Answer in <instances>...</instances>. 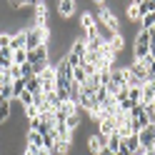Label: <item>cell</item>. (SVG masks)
<instances>
[{"label":"cell","mask_w":155,"mask_h":155,"mask_svg":"<svg viewBox=\"0 0 155 155\" xmlns=\"http://www.w3.org/2000/svg\"><path fill=\"white\" fill-rule=\"evenodd\" d=\"M113 133H118V123H115V118H113V115H105V118L100 120V125H98V135L108 140Z\"/></svg>","instance_id":"277c9868"},{"label":"cell","mask_w":155,"mask_h":155,"mask_svg":"<svg viewBox=\"0 0 155 155\" xmlns=\"http://www.w3.org/2000/svg\"><path fill=\"white\" fill-rule=\"evenodd\" d=\"M148 55L155 60V33H150V48H148Z\"/></svg>","instance_id":"f1b7e54d"},{"label":"cell","mask_w":155,"mask_h":155,"mask_svg":"<svg viewBox=\"0 0 155 155\" xmlns=\"http://www.w3.org/2000/svg\"><path fill=\"white\" fill-rule=\"evenodd\" d=\"M138 8H140V18H145L155 13V0H143V3H138Z\"/></svg>","instance_id":"2e32d148"},{"label":"cell","mask_w":155,"mask_h":155,"mask_svg":"<svg viewBox=\"0 0 155 155\" xmlns=\"http://www.w3.org/2000/svg\"><path fill=\"white\" fill-rule=\"evenodd\" d=\"M80 25H83V30H85V33L93 30V28H95V18H93L90 13H83V15H80Z\"/></svg>","instance_id":"d6986e66"},{"label":"cell","mask_w":155,"mask_h":155,"mask_svg":"<svg viewBox=\"0 0 155 155\" xmlns=\"http://www.w3.org/2000/svg\"><path fill=\"white\" fill-rule=\"evenodd\" d=\"M0 98L3 100H13V85H0Z\"/></svg>","instance_id":"484cf974"},{"label":"cell","mask_w":155,"mask_h":155,"mask_svg":"<svg viewBox=\"0 0 155 155\" xmlns=\"http://www.w3.org/2000/svg\"><path fill=\"white\" fill-rule=\"evenodd\" d=\"M110 155H125V153H123V150H118V153H110Z\"/></svg>","instance_id":"1f68e13d"},{"label":"cell","mask_w":155,"mask_h":155,"mask_svg":"<svg viewBox=\"0 0 155 155\" xmlns=\"http://www.w3.org/2000/svg\"><path fill=\"white\" fill-rule=\"evenodd\" d=\"M138 138H140V145H143V148H145V150L150 153V148H153V143H155V135L150 133V128H145V130H140V133H138Z\"/></svg>","instance_id":"30bf717a"},{"label":"cell","mask_w":155,"mask_h":155,"mask_svg":"<svg viewBox=\"0 0 155 155\" xmlns=\"http://www.w3.org/2000/svg\"><path fill=\"white\" fill-rule=\"evenodd\" d=\"M40 80V88L43 93H55L58 90V75H55V65H48L40 75H35Z\"/></svg>","instance_id":"7a4b0ae2"},{"label":"cell","mask_w":155,"mask_h":155,"mask_svg":"<svg viewBox=\"0 0 155 155\" xmlns=\"http://www.w3.org/2000/svg\"><path fill=\"white\" fill-rule=\"evenodd\" d=\"M155 103V80H148L143 85V105Z\"/></svg>","instance_id":"9c48e42d"},{"label":"cell","mask_w":155,"mask_h":155,"mask_svg":"<svg viewBox=\"0 0 155 155\" xmlns=\"http://www.w3.org/2000/svg\"><path fill=\"white\" fill-rule=\"evenodd\" d=\"M128 100L133 105L143 103V85H135V88H128Z\"/></svg>","instance_id":"9a60e30c"},{"label":"cell","mask_w":155,"mask_h":155,"mask_svg":"<svg viewBox=\"0 0 155 155\" xmlns=\"http://www.w3.org/2000/svg\"><path fill=\"white\" fill-rule=\"evenodd\" d=\"M98 18H100V23L110 30V35H113V33H120V23H118V18H115V15H113L103 3L98 5Z\"/></svg>","instance_id":"3957f363"},{"label":"cell","mask_w":155,"mask_h":155,"mask_svg":"<svg viewBox=\"0 0 155 155\" xmlns=\"http://www.w3.org/2000/svg\"><path fill=\"white\" fill-rule=\"evenodd\" d=\"M105 43L110 45V50H113L115 55H120V53H123V48H125V38H123L120 33H113V35L105 38Z\"/></svg>","instance_id":"8992f818"},{"label":"cell","mask_w":155,"mask_h":155,"mask_svg":"<svg viewBox=\"0 0 155 155\" xmlns=\"http://www.w3.org/2000/svg\"><path fill=\"white\" fill-rule=\"evenodd\" d=\"M103 148H105V138H100V135H90V138H88V150L93 155H100Z\"/></svg>","instance_id":"ba28073f"},{"label":"cell","mask_w":155,"mask_h":155,"mask_svg":"<svg viewBox=\"0 0 155 155\" xmlns=\"http://www.w3.org/2000/svg\"><path fill=\"white\" fill-rule=\"evenodd\" d=\"M8 118H10V100L0 103V123H8Z\"/></svg>","instance_id":"7402d4cb"},{"label":"cell","mask_w":155,"mask_h":155,"mask_svg":"<svg viewBox=\"0 0 155 155\" xmlns=\"http://www.w3.org/2000/svg\"><path fill=\"white\" fill-rule=\"evenodd\" d=\"M28 145H33L38 150H45V143H43V135L35 133V130H28Z\"/></svg>","instance_id":"8fae6325"},{"label":"cell","mask_w":155,"mask_h":155,"mask_svg":"<svg viewBox=\"0 0 155 155\" xmlns=\"http://www.w3.org/2000/svg\"><path fill=\"white\" fill-rule=\"evenodd\" d=\"M25 90L30 93V95H35V93H43V88H40V80L33 75V78H28V85H25Z\"/></svg>","instance_id":"ac0fdd59"},{"label":"cell","mask_w":155,"mask_h":155,"mask_svg":"<svg viewBox=\"0 0 155 155\" xmlns=\"http://www.w3.org/2000/svg\"><path fill=\"white\" fill-rule=\"evenodd\" d=\"M25 115H28V120H35L40 113H38V108H35V105H28V108H25Z\"/></svg>","instance_id":"83f0119b"},{"label":"cell","mask_w":155,"mask_h":155,"mask_svg":"<svg viewBox=\"0 0 155 155\" xmlns=\"http://www.w3.org/2000/svg\"><path fill=\"white\" fill-rule=\"evenodd\" d=\"M148 128H150V133L155 135V123H150V125H148Z\"/></svg>","instance_id":"4dcf8cb0"},{"label":"cell","mask_w":155,"mask_h":155,"mask_svg":"<svg viewBox=\"0 0 155 155\" xmlns=\"http://www.w3.org/2000/svg\"><path fill=\"white\" fill-rule=\"evenodd\" d=\"M73 80H75L78 85H85V80H88V75H85V68H83V65L73 68Z\"/></svg>","instance_id":"e0dca14e"},{"label":"cell","mask_w":155,"mask_h":155,"mask_svg":"<svg viewBox=\"0 0 155 155\" xmlns=\"http://www.w3.org/2000/svg\"><path fill=\"white\" fill-rule=\"evenodd\" d=\"M70 148H73V140H58V143H55L58 155H68V153H70Z\"/></svg>","instance_id":"ffe728a7"},{"label":"cell","mask_w":155,"mask_h":155,"mask_svg":"<svg viewBox=\"0 0 155 155\" xmlns=\"http://www.w3.org/2000/svg\"><path fill=\"white\" fill-rule=\"evenodd\" d=\"M148 80H155V60H150L148 65Z\"/></svg>","instance_id":"f546056e"},{"label":"cell","mask_w":155,"mask_h":155,"mask_svg":"<svg viewBox=\"0 0 155 155\" xmlns=\"http://www.w3.org/2000/svg\"><path fill=\"white\" fill-rule=\"evenodd\" d=\"M110 83L118 85V88H125V85H128V68H118L115 65L110 70Z\"/></svg>","instance_id":"5b68a950"},{"label":"cell","mask_w":155,"mask_h":155,"mask_svg":"<svg viewBox=\"0 0 155 155\" xmlns=\"http://www.w3.org/2000/svg\"><path fill=\"white\" fill-rule=\"evenodd\" d=\"M138 148H140V138H138V135H130V138L123 140V148H120V150H123L125 155H133Z\"/></svg>","instance_id":"52a82bcc"},{"label":"cell","mask_w":155,"mask_h":155,"mask_svg":"<svg viewBox=\"0 0 155 155\" xmlns=\"http://www.w3.org/2000/svg\"><path fill=\"white\" fill-rule=\"evenodd\" d=\"M143 30H153V28H155V13H150V15H145L143 18Z\"/></svg>","instance_id":"d4e9b609"},{"label":"cell","mask_w":155,"mask_h":155,"mask_svg":"<svg viewBox=\"0 0 155 155\" xmlns=\"http://www.w3.org/2000/svg\"><path fill=\"white\" fill-rule=\"evenodd\" d=\"M73 10H75V3H73V0H60V3H58V13H60L63 18H70Z\"/></svg>","instance_id":"4fadbf2b"},{"label":"cell","mask_w":155,"mask_h":155,"mask_svg":"<svg viewBox=\"0 0 155 155\" xmlns=\"http://www.w3.org/2000/svg\"><path fill=\"white\" fill-rule=\"evenodd\" d=\"M105 148H108L110 153H118V150L123 148V138H120V135H118V133H113V135H110V138H108V140H105Z\"/></svg>","instance_id":"7c38bea8"},{"label":"cell","mask_w":155,"mask_h":155,"mask_svg":"<svg viewBox=\"0 0 155 155\" xmlns=\"http://www.w3.org/2000/svg\"><path fill=\"white\" fill-rule=\"evenodd\" d=\"M40 155H53V153H48V150H43V153H40Z\"/></svg>","instance_id":"d6a6232c"},{"label":"cell","mask_w":155,"mask_h":155,"mask_svg":"<svg viewBox=\"0 0 155 155\" xmlns=\"http://www.w3.org/2000/svg\"><path fill=\"white\" fill-rule=\"evenodd\" d=\"M10 40H13L10 33H0V50H10Z\"/></svg>","instance_id":"cb8c5ba5"},{"label":"cell","mask_w":155,"mask_h":155,"mask_svg":"<svg viewBox=\"0 0 155 155\" xmlns=\"http://www.w3.org/2000/svg\"><path fill=\"white\" fill-rule=\"evenodd\" d=\"M85 58H88V45H85V40H75L70 45V55H68L65 60H68L70 68H78V65L85 63Z\"/></svg>","instance_id":"6da1fadb"},{"label":"cell","mask_w":155,"mask_h":155,"mask_svg":"<svg viewBox=\"0 0 155 155\" xmlns=\"http://www.w3.org/2000/svg\"><path fill=\"white\" fill-rule=\"evenodd\" d=\"M128 18H130V20H143V18H140V8H138V3H130V5H128Z\"/></svg>","instance_id":"603a6c76"},{"label":"cell","mask_w":155,"mask_h":155,"mask_svg":"<svg viewBox=\"0 0 155 155\" xmlns=\"http://www.w3.org/2000/svg\"><path fill=\"white\" fill-rule=\"evenodd\" d=\"M25 40H28V38H25V30H20L18 35H13V40H10V50H13V53H15V50H23V48H25Z\"/></svg>","instance_id":"5bb4252c"},{"label":"cell","mask_w":155,"mask_h":155,"mask_svg":"<svg viewBox=\"0 0 155 155\" xmlns=\"http://www.w3.org/2000/svg\"><path fill=\"white\" fill-rule=\"evenodd\" d=\"M65 125H68L70 130H75L78 125H80V113H70V115L65 118Z\"/></svg>","instance_id":"44dd1931"},{"label":"cell","mask_w":155,"mask_h":155,"mask_svg":"<svg viewBox=\"0 0 155 155\" xmlns=\"http://www.w3.org/2000/svg\"><path fill=\"white\" fill-rule=\"evenodd\" d=\"M18 103H20V105H23V108H28V105H33V95H30V93H28V90H25V93L20 95V98H18Z\"/></svg>","instance_id":"4316f807"}]
</instances>
